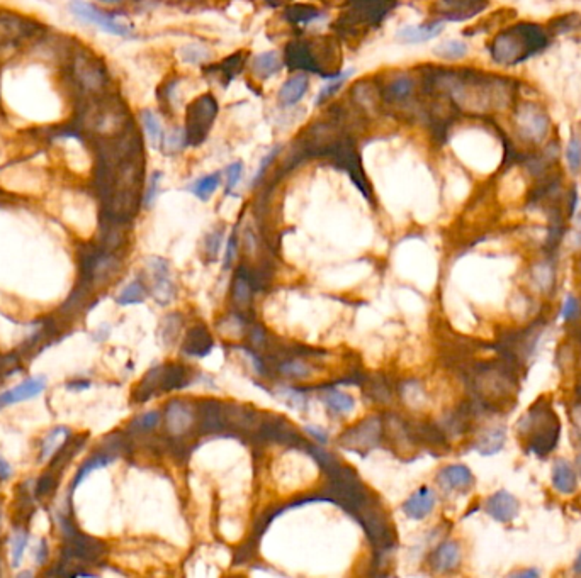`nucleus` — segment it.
Segmentation results:
<instances>
[{
	"label": "nucleus",
	"mask_w": 581,
	"mask_h": 578,
	"mask_svg": "<svg viewBox=\"0 0 581 578\" xmlns=\"http://www.w3.org/2000/svg\"><path fill=\"white\" fill-rule=\"evenodd\" d=\"M437 482L447 490L466 492L474 483V475L466 465H449L439 472Z\"/></svg>",
	"instance_id": "obj_10"
},
{
	"label": "nucleus",
	"mask_w": 581,
	"mask_h": 578,
	"mask_svg": "<svg viewBox=\"0 0 581 578\" xmlns=\"http://www.w3.org/2000/svg\"><path fill=\"white\" fill-rule=\"evenodd\" d=\"M242 172H243L242 163H233V165H230L226 170H224V177H226V188H228V192H230L231 188L236 187V184H238L240 178H242Z\"/></svg>",
	"instance_id": "obj_34"
},
{
	"label": "nucleus",
	"mask_w": 581,
	"mask_h": 578,
	"mask_svg": "<svg viewBox=\"0 0 581 578\" xmlns=\"http://www.w3.org/2000/svg\"><path fill=\"white\" fill-rule=\"evenodd\" d=\"M29 543V533L26 527H17L15 533L10 536V554H13V566L21 565L26 548Z\"/></svg>",
	"instance_id": "obj_22"
},
{
	"label": "nucleus",
	"mask_w": 581,
	"mask_h": 578,
	"mask_svg": "<svg viewBox=\"0 0 581 578\" xmlns=\"http://www.w3.org/2000/svg\"><path fill=\"white\" fill-rule=\"evenodd\" d=\"M394 90H396L398 95L408 94L410 83H408V81H398V85H396V88H394Z\"/></svg>",
	"instance_id": "obj_45"
},
{
	"label": "nucleus",
	"mask_w": 581,
	"mask_h": 578,
	"mask_svg": "<svg viewBox=\"0 0 581 578\" xmlns=\"http://www.w3.org/2000/svg\"><path fill=\"white\" fill-rule=\"evenodd\" d=\"M233 296H235L236 304H240V305H247L250 302V296H251L250 283L245 277H243V275H238V277L235 278Z\"/></svg>",
	"instance_id": "obj_29"
},
{
	"label": "nucleus",
	"mask_w": 581,
	"mask_h": 578,
	"mask_svg": "<svg viewBox=\"0 0 581 578\" xmlns=\"http://www.w3.org/2000/svg\"><path fill=\"white\" fill-rule=\"evenodd\" d=\"M503 441H505V431L503 429H495L490 431L488 434H484L481 440L476 444V449L481 453L483 456H490L498 453L502 449Z\"/></svg>",
	"instance_id": "obj_21"
},
{
	"label": "nucleus",
	"mask_w": 581,
	"mask_h": 578,
	"mask_svg": "<svg viewBox=\"0 0 581 578\" xmlns=\"http://www.w3.org/2000/svg\"><path fill=\"white\" fill-rule=\"evenodd\" d=\"M236 256V236L231 234L230 239H228V244H226V251H224V259H223V266L224 270H228L231 266V263H233Z\"/></svg>",
	"instance_id": "obj_35"
},
{
	"label": "nucleus",
	"mask_w": 581,
	"mask_h": 578,
	"mask_svg": "<svg viewBox=\"0 0 581 578\" xmlns=\"http://www.w3.org/2000/svg\"><path fill=\"white\" fill-rule=\"evenodd\" d=\"M575 572L576 573H581V553H580V556L576 558V561H575Z\"/></svg>",
	"instance_id": "obj_46"
},
{
	"label": "nucleus",
	"mask_w": 581,
	"mask_h": 578,
	"mask_svg": "<svg viewBox=\"0 0 581 578\" xmlns=\"http://www.w3.org/2000/svg\"><path fill=\"white\" fill-rule=\"evenodd\" d=\"M15 370H19V356L0 355V375L9 377Z\"/></svg>",
	"instance_id": "obj_33"
},
{
	"label": "nucleus",
	"mask_w": 581,
	"mask_h": 578,
	"mask_svg": "<svg viewBox=\"0 0 581 578\" xmlns=\"http://www.w3.org/2000/svg\"><path fill=\"white\" fill-rule=\"evenodd\" d=\"M146 296H148V287L145 285V282L133 280L119 292V296L116 297V302L119 305L141 304V302H145Z\"/></svg>",
	"instance_id": "obj_19"
},
{
	"label": "nucleus",
	"mask_w": 581,
	"mask_h": 578,
	"mask_svg": "<svg viewBox=\"0 0 581 578\" xmlns=\"http://www.w3.org/2000/svg\"><path fill=\"white\" fill-rule=\"evenodd\" d=\"M219 187V173H212V175L203 177L199 180H196L192 184L191 192L197 199L208 200L212 193L216 192V188Z\"/></svg>",
	"instance_id": "obj_23"
},
{
	"label": "nucleus",
	"mask_w": 581,
	"mask_h": 578,
	"mask_svg": "<svg viewBox=\"0 0 581 578\" xmlns=\"http://www.w3.org/2000/svg\"><path fill=\"white\" fill-rule=\"evenodd\" d=\"M212 346H215V343H212L211 332L208 331L204 324H197L185 336L182 351L192 356V358H204L212 351Z\"/></svg>",
	"instance_id": "obj_11"
},
{
	"label": "nucleus",
	"mask_w": 581,
	"mask_h": 578,
	"mask_svg": "<svg viewBox=\"0 0 581 578\" xmlns=\"http://www.w3.org/2000/svg\"><path fill=\"white\" fill-rule=\"evenodd\" d=\"M222 244H223L222 231H215L208 236L206 255H208L209 262H216V258H218V255H219V250H222Z\"/></svg>",
	"instance_id": "obj_30"
},
{
	"label": "nucleus",
	"mask_w": 581,
	"mask_h": 578,
	"mask_svg": "<svg viewBox=\"0 0 581 578\" xmlns=\"http://www.w3.org/2000/svg\"><path fill=\"white\" fill-rule=\"evenodd\" d=\"M306 90H308V79L304 75H296L282 85L279 97H281V100L286 106H293V104L300 102L303 99Z\"/></svg>",
	"instance_id": "obj_17"
},
{
	"label": "nucleus",
	"mask_w": 581,
	"mask_h": 578,
	"mask_svg": "<svg viewBox=\"0 0 581 578\" xmlns=\"http://www.w3.org/2000/svg\"><path fill=\"white\" fill-rule=\"evenodd\" d=\"M187 383V375H185L184 367L164 364V367H157L146 374V377L139 382L137 390H134L133 399L138 403H141L152 399L158 392L176 390L179 387H185Z\"/></svg>",
	"instance_id": "obj_1"
},
{
	"label": "nucleus",
	"mask_w": 581,
	"mask_h": 578,
	"mask_svg": "<svg viewBox=\"0 0 581 578\" xmlns=\"http://www.w3.org/2000/svg\"><path fill=\"white\" fill-rule=\"evenodd\" d=\"M146 270L150 275V294L158 305H169L176 297V285L170 277L169 262L160 256L146 259Z\"/></svg>",
	"instance_id": "obj_3"
},
{
	"label": "nucleus",
	"mask_w": 581,
	"mask_h": 578,
	"mask_svg": "<svg viewBox=\"0 0 581 578\" xmlns=\"http://www.w3.org/2000/svg\"><path fill=\"white\" fill-rule=\"evenodd\" d=\"M10 476H13V467H10V463L6 460V458L0 455V480L6 482V480H9Z\"/></svg>",
	"instance_id": "obj_41"
},
{
	"label": "nucleus",
	"mask_w": 581,
	"mask_h": 578,
	"mask_svg": "<svg viewBox=\"0 0 581 578\" xmlns=\"http://www.w3.org/2000/svg\"><path fill=\"white\" fill-rule=\"evenodd\" d=\"M45 389H46L45 377L24 380V382H21L19 385H15L14 389L0 392V409H6V407L14 406V403H19L22 401H28V399L36 397V395L42 394Z\"/></svg>",
	"instance_id": "obj_8"
},
{
	"label": "nucleus",
	"mask_w": 581,
	"mask_h": 578,
	"mask_svg": "<svg viewBox=\"0 0 581 578\" xmlns=\"http://www.w3.org/2000/svg\"><path fill=\"white\" fill-rule=\"evenodd\" d=\"M435 492L424 485V487L418 488L415 494H412L403 502L401 511L403 514L408 519H412V521H421V519H425L430 512H432L433 507H435Z\"/></svg>",
	"instance_id": "obj_6"
},
{
	"label": "nucleus",
	"mask_w": 581,
	"mask_h": 578,
	"mask_svg": "<svg viewBox=\"0 0 581 578\" xmlns=\"http://www.w3.org/2000/svg\"><path fill=\"white\" fill-rule=\"evenodd\" d=\"M578 310H580L578 300H576V298L573 296H569L566 298V302H564V307H563L564 319H575L576 314H578Z\"/></svg>",
	"instance_id": "obj_37"
},
{
	"label": "nucleus",
	"mask_w": 581,
	"mask_h": 578,
	"mask_svg": "<svg viewBox=\"0 0 581 578\" xmlns=\"http://www.w3.org/2000/svg\"><path fill=\"white\" fill-rule=\"evenodd\" d=\"M179 54H180V60L189 65H201L206 60H209V53L199 45L182 46Z\"/></svg>",
	"instance_id": "obj_26"
},
{
	"label": "nucleus",
	"mask_w": 581,
	"mask_h": 578,
	"mask_svg": "<svg viewBox=\"0 0 581 578\" xmlns=\"http://www.w3.org/2000/svg\"><path fill=\"white\" fill-rule=\"evenodd\" d=\"M304 429H306V433H308L309 436L315 437L318 443H327V441H328L327 433H325V431H321L320 428H315V426H306Z\"/></svg>",
	"instance_id": "obj_42"
},
{
	"label": "nucleus",
	"mask_w": 581,
	"mask_h": 578,
	"mask_svg": "<svg viewBox=\"0 0 581 578\" xmlns=\"http://www.w3.org/2000/svg\"><path fill=\"white\" fill-rule=\"evenodd\" d=\"M88 387H91V382H88V380H80V378L70 380V382L67 383L68 390H84V389H88Z\"/></svg>",
	"instance_id": "obj_44"
},
{
	"label": "nucleus",
	"mask_w": 581,
	"mask_h": 578,
	"mask_svg": "<svg viewBox=\"0 0 581 578\" xmlns=\"http://www.w3.org/2000/svg\"><path fill=\"white\" fill-rule=\"evenodd\" d=\"M118 456L111 455V453H106V451H100V453H95V455H92L88 458L87 461L80 467L79 473H77L75 480H73V485H72V494L75 492V488L79 487L80 483L84 482L85 479H87L88 475H91L92 472L97 470V468H102V467H107V465L112 463V461L116 460Z\"/></svg>",
	"instance_id": "obj_18"
},
{
	"label": "nucleus",
	"mask_w": 581,
	"mask_h": 578,
	"mask_svg": "<svg viewBox=\"0 0 581 578\" xmlns=\"http://www.w3.org/2000/svg\"><path fill=\"white\" fill-rule=\"evenodd\" d=\"M158 422H160V412L158 410H150V412L141 414V416L134 419L131 422V428H133V431H139V433H146V431L157 428Z\"/></svg>",
	"instance_id": "obj_28"
},
{
	"label": "nucleus",
	"mask_w": 581,
	"mask_h": 578,
	"mask_svg": "<svg viewBox=\"0 0 581 578\" xmlns=\"http://www.w3.org/2000/svg\"><path fill=\"white\" fill-rule=\"evenodd\" d=\"M566 158H568L569 166H571V170H578L580 161H581V143L578 138H573L571 143L568 145Z\"/></svg>",
	"instance_id": "obj_32"
},
{
	"label": "nucleus",
	"mask_w": 581,
	"mask_h": 578,
	"mask_svg": "<svg viewBox=\"0 0 581 578\" xmlns=\"http://www.w3.org/2000/svg\"><path fill=\"white\" fill-rule=\"evenodd\" d=\"M276 154H277V150H272V151H270V153H269V154H267V156H265V158H263V160H262V165H261V166H258V172H257V175H255V178H254V184H257V182H258V180H261L262 173H263V172H265V168H267V166H269V163H270V161H272V158H274V156H276Z\"/></svg>",
	"instance_id": "obj_43"
},
{
	"label": "nucleus",
	"mask_w": 581,
	"mask_h": 578,
	"mask_svg": "<svg viewBox=\"0 0 581 578\" xmlns=\"http://www.w3.org/2000/svg\"><path fill=\"white\" fill-rule=\"evenodd\" d=\"M433 53L440 58H447V60H457L467 53V46L463 41H445L437 46Z\"/></svg>",
	"instance_id": "obj_25"
},
{
	"label": "nucleus",
	"mask_w": 581,
	"mask_h": 578,
	"mask_svg": "<svg viewBox=\"0 0 581 578\" xmlns=\"http://www.w3.org/2000/svg\"><path fill=\"white\" fill-rule=\"evenodd\" d=\"M70 436H72V433H70L68 428H63V426H60V428H55L53 431H49L48 436H46L45 440L41 441V446H40V456L41 458H40V460L41 461L52 460V456L55 455L58 449L61 448V444H63Z\"/></svg>",
	"instance_id": "obj_16"
},
{
	"label": "nucleus",
	"mask_w": 581,
	"mask_h": 578,
	"mask_svg": "<svg viewBox=\"0 0 581 578\" xmlns=\"http://www.w3.org/2000/svg\"><path fill=\"white\" fill-rule=\"evenodd\" d=\"M141 121H143V127H145L150 143H152L153 146L160 145L162 139H164V131H162V124L160 121H158L157 115H155L153 112L145 111L141 114Z\"/></svg>",
	"instance_id": "obj_24"
},
{
	"label": "nucleus",
	"mask_w": 581,
	"mask_h": 578,
	"mask_svg": "<svg viewBox=\"0 0 581 578\" xmlns=\"http://www.w3.org/2000/svg\"><path fill=\"white\" fill-rule=\"evenodd\" d=\"M60 526L63 529V536L67 539V552L68 554L77 558H82V560L88 561H97L102 558L104 545L97 539L85 536V534L79 533L75 526L68 521L67 515L65 517H60Z\"/></svg>",
	"instance_id": "obj_4"
},
{
	"label": "nucleus",
	"mask_w": 581,
	"mask_h": 578,
	"mask_svg": "<svg viewBox=\"0 0 581 578\" xmlns=\"http://www.w3.org/2000/svg\"><path fill=\"white\" fill-rule=\"evenodd\" d=\"M381 419L379 417L364 419L355 428L342 434L340 446H343L348 451L366 455L381 441Z\"/></svg>",
	"instance_id": "obj_2"
},
{
	"label": "nucleus",
	"mask_w": 581,
	"mask_h": 578,
	"mask_svg": "<svg viewBox=\"0 0 581 578\" xmlns=\"http://www.w3.org/2000/svg\"><path fill=\"white\" fill-rule=\"evenodd\" d=\"M552 483L561 494H573L576 490V475L566 461H557L554 465Z\"/></svg>",
	"instance_id": "obj_15"
},
{
	"label": "nucleus",
	"mask_w": 581,
	"mask_h": 578,
	"mask_svg": "<svg viewBox=\"0 0 581 578\" xmlns=\"http://www.w3.org/2000/svg\"><path fill=\"white\" fill-rule=\"evenodd\" d=\"M182 141H184V139H182V131H176V133H172L165 139V148L170 151L179 150L182 146Z\"/></svg>",
	"instance_id": "obj_38"
},
{
	"label": "nucleus",
	"mask_w": 581,
	"mask_h": 578,
	"mask_svg": "<svg viewBox=\"0 0 581 578\" xmlns=\"http://www.w3.org/2000/svg\"><path fill=\"white\" fill-rule=\"evenodd\" d=\"M48 556H49L48 543H46V539H41L40 546H38V549H36V563L45 565L46 560H48Z\"/></svg>",
	"instance_id": "obj_39"
},
{
	"label": "nucleus",
	"mask_w": 581,
	"mask_h": 578,
	"mask_svg": "<svg viewBox=\"0 0 581 578\" xmlns=\"http://www.w3.org/2000/svg\"><path fill=\"white\" fill-rule=\"evenodd\" d=\"M320 399L332 414H348L355 407L354 399L350 395L336 389H323L320 392Z\"/></svg>",
	"instance_id": "obj_13"
},
{
	"label": "nucleus",
	"mask_w": 581,
	"mask_h": 578,
	"mask_svg": "<svg viewBox=\"0 0 581 578\" xmlns=\"http://www.w3.org/2000/svg\"><path fill=\"white\" fill-rule=\"evenodd\" d=\"M460 561V549L454 541H445L432 554V566L439 572L454 570Z\"/></svg>",
	"instance_id": "obj_12"
},
{
	"label": "nucleus",
	"mask_w": 581,
	"mask_h": 578,
	"mask_svg": "<svg viewBox=\"0 0 581 578\" xmlns=\"http://www.w3.org/2000/svg\"><path fill=\"white\" fill-rule=\"evenodd\" d=\"M196 416L192 407L184 401H172L166 406L165 422L166 429L172 434H184L192 428Z\"/></svg>",
	"instance_id": "obj_7"
},
{
	"label": "nucleus",
	"mask_w": 581,
	"mask_h": 578,
	"mask_svg": "<svg viewBox=\"0 0 581 578\" xmlns=\"http://www.w3.org/2000/svg\"><path fill=\"white\" fill-rule=\"evenodd\" d=\"M176 319H177V314L166 317L164 329H162V337H164L165 344H169V346L177 339V336H179V321H176Z\"/></svg>",
	"instance_id": "obj_31"
},
{
	"label": "nucleus",
	"mask_w": 581,
	"mask_h": 578,
	"mask_svg": "<svg viewBox=\"0 0 581 578\" xmlns=\"http://www.w3.org/2000/svg\"><path fill=\"white\" fill-rule=\"evenodd\" d=\"M70 9H72V13L75 14L79 19H82V21L85 22H91V24L99 26L100 29H104L109 34H114V36H130L131 34L130 26L119 22L118 19H114L112 15L100 13L99 9H95V7L91 6V3L75 0V2H72Z\"/></svg>",
	"instance_id": "obj_5"
},
{
	"label": "nucleus",
	"mask_w": 581,
	"mask_h": 578,
	"mask_svg": "<svg viewBox=\"0 0 581 578\" xmlns=\"http://www.w3.org/2000/svg\"><path fill=\"white\" fill-rule=\"evenodd\" d=\"M279 68H281V58L276 51L262 53L254 60V72L261 79H269L279 72Z\"/></svg>",
	"instance_id": "obj_20"
},
{
	"label": "nucleus",
	"mask_w": 581,
	"mask_h": 578,
	"mask_svg": "<svg viewBox=\"0 0 581 578\" xmlns=\"http://www.w3.org/2000/svg\"><path fill=\"white\" fill-rule=\"evenodd\" d=\"M348 75H350V72H348V73H346V75H342V77H340V79H339V80L332 81V83H330V85H328V87H325V88H323V90H321V94H320V97H318V99H316V104H321V102H323V100H325V99H327V97H328V95H332V94H333V92H335V90H336V88H339V87H340V85H342V83H343V81H346V80L348 79Z\"/></svg>",
	"instance_id": "obj_36"
},
{
	"label": "nucleus",
	"mask_w": 581,
	"mask_h": 578,
	"mask_svg": "<svg viewBox=\"0 0 581 578\" xmlns=\"http://www.w3.org/2000/svg\"><path fill=\"white\" fill-rule=\"evenodd\" d=\"M158 177H160V175H153L152 182H150L148 193H146V199H145L146 205H152L153 200H155V197H157V193H158V180H160V178H158Z\"/></svg>",
	"instance_id": "obj_40"
},
{
	"label": "nucleus",
	"mask_w": 581,
	"mask_h": 578,
	"mask_svg": "<svg viewBox=\"0 0 581 578\" xmlns=\"http://www.w3.org/2000/svg\"><path fill=\"white\" fill-rule=\"evenodd\" d=\"M484 511H486L495 521L506 524V522H512L515 515H517L518 502L512 494H509L506 490H499L486 500Z\"/></svg>",
	"instance_id": "obj_9"
},
{
	"label": "nucleus",
	"mask_w": 581,
	"mask_h": 578,
	"mask_svg": "<svg viewBox=\"0 0 581 578\" xmlns=\"http://www.w3.org/2000/svg\"><path fill=\"white\" fill-rule=\"evenodd\" d=\"M279 371H281L282 375H286V377L303 378L311 374V367H309L308 363L301 362V360H288V362H284L279 367Z\"/></svg>",
	"instance_id": "obj_27"
},
{
	"label": "nucleus",
	"mask_w": 581,
	"mask_h": 578,
	"mask_svg": "<svg viewBox=\"0 0 581 578\" xmlns=\"http://www.w3.org/2000/svg\"><path fill=\"white\" fill-rule=\"evenodd\" d=\"M442 33V24L433 26H408L403 27L398 33V40L406 42V45H418L428 40H433Z\"/></svg>",
	"instance_id": "obj_14"
}]
</instances>
